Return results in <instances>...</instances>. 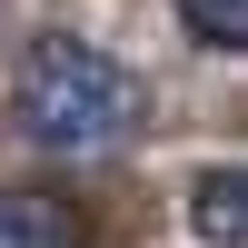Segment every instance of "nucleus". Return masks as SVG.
I'll use <instances>...</instances> for the list:
<instances>
[{"label": "nucleus", "mask_w": 248, "mask_h": 248, "mask_svg": "<svg viewBox=\"0 0 248 248\" xmlns=\"http://www.w3.org/2000/svg\"><path fill=\"white\" fill-rule=\"evenodd\" d=\"M0 248H79L70 199H50V189H0Z\"/></svg>", "instance_id": "7ed1b4c3"}, {"label": "nucleus", "mask_w": 248, "mask_h": 248, "mask_svg": "<svg viewBox=\"0 0 248 248\" xmlns=\"http://www.w3.org/2000/svg\"><path fill=\"white\" fill-rule=\"evenodd\" d=\"M169 10H179V30H189L199 50L248 60V0H169Z\"/></svg>", "instance_id": "20e7f679"}, {"label": "nucleus", "mask_w": 248, "mask_h": 248, "mask_svg": "<svg viewBox=\"0 0 248 248\" xmlns=\"http://www.w3.org/2000/svg\"><path fill=\"white\" fill-rule=\"evenodd\" d=\"M10 129L50 159H109L149 129V90L119 50H99L79 30H40L10 60Z\"/></svg>", "instance_id": "f257e3e1"}, {"label": "nucleus", "mask_w": 248, "mask_h": 248, "mask_svg": "<svg viewBox=\"0 0 248 248\" xmlns=\"http://www.w3.org/2000/svg\"><path fill=\"white\" fill-rule=\"evenodd\" d=\"M189 229L209 248H248V159H218L189 179Z\"/></svg>", "instance_id": "f03ea898"}]
</instances>
